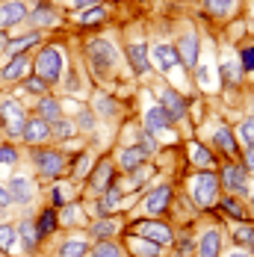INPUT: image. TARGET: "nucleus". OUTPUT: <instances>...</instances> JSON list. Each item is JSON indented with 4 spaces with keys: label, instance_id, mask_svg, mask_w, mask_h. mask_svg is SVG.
<instances>
[{
    "label": "nucleus",
    "instance_id": "f257e3e1",
    "mask_svg": "<svg viewBox=\"0 0 254 257\" xmlns=\"http://www.w3.org/2000/svg\"><path fill=\"white\" fill-rule=\"evenodd\" d=\"M33 71H36V77L45 80V83H56L62 77V53L56 48H42L39 56H36V62H33Z\"/></svg>",
    "mask_w": 254,
    "mask_h": 257
},
{
    "label": "nucleus",
    "instance_id": "f03ea898",
    "mask_svg": "<svg viewBox=\"0 0 254 257\" xmlns=\"http://www.w3.org/2000/svg\"><path fill=\"white\" fill-rule=\"evenodd\" d=\"M86 53H89V62H92L95 71H109V68L115 65V48H112L109 42H103V39L89 42V45H86Z\"/></svg>",
    "mask_w": 254,
    "mask_h": 257
},
{
    "label": "nucleus",
    "instance_id": "7ed1b4c3",
    "mask_svg": "<svg viewBox=\"0 0 254 257\" xmlns=\"http://www.w3.org/2000/svg\"><path fill=\"white\" fill-rule=\"evenodd\" d=\"M216 189H219V178L213 172H201L192 180V195H195V201L201 207H210L216 201Z\"/></svg>",
    "mask_w": 254,
    "mask_h": 257
},
{
    "label": "nucleus",
    "instance_id": "20e7f679",
    "mask_svg": "<svg viewBox=\"0 0 254 257\" xmlns=\"http://www.w3.org/2000/svg\"><path fill=\"white\" fill-rule=\"evenodd\" d=\"M0 112H3V127H6V133H9V136H21V133H24L27 115H24V109H21V103L9 98V101H3Z\"/></svg>",
    "mask_w": 254,
    "mask_h": 257
},
{
    "label": "nucleus",
    "instance_id": "39448f33",
    "mask_svg": "<svg viewBox=\"0 0 254 257\" xmlns=\"http://www.w3.org/2000/svg\"><path fill=\"white\" fill-rule=\"evenodd\" d=\"M133 236H142V239L157 242V245H169V242L175 239L172 228H169V225H163V222H139Z\"/></svg>",
    "mask_w": 254,
    "mask_h": 257
},
{
    "label": "nucleus",
    "instance_id": "423d86ee",
    "mask_svg": "<svg viewBox=\"0 0 254 257\" xmlns=\"http://www.w3.org/2000/svg\"><path fill=\"white\" fill-rule=\"evenodd\" d=\"M225 189H230V192H248V180H245V169L242 166H236V163H230V166H225L222 169V180H219Z\"/></svg>",
    "mask_w": 254,
    "mask_h": 257
},
{
    "label": "nucleus",
    "instance_id": "0eeeda50",
    "mask_svg": "<svg viewBox=\"0 0 254 257\" xmlns=\"http://www.w3.org/2000/svg\"><path fill=\"white\" fill-rule=\"evenodd\" d=\"M112 175H115V169H112V163L109 160H101L98 166H95V172H92V178H89V186H92V192H106L109 186H112Z\"/></svg>",
    "mask_w": 254,
    "mask_h": 257
},
{
    "label": "nucleus",
    "instance_id": "6e6552de",
    "mask_svg": "<svg viewBox=\"0 0 254 257\" xmlns=\"http://www.w3.org/2000/svg\"><path fill=\"white\" fill-rule=\"evenodd\" d=\"M160 101H163V109H166L169 121H180V118L186 115V101L180 98L178 92H172V89H163V92H160Z\"/></svg>",
    "mask_w": 254,
    "mask_h": 257
},
{
    "label": "nucleus",
    "instance_id": "1a4fd4ad",
    "mask_svg": "<svg viewBox=\"0 0 254 257\" xmlns=\"http://www.w3.org/2000/svg\"><path fill=\"white\" fill-rule=\"evenodd\" d=\"M62 160L65 157L59 151H36V163H39V172L48 175V178H56L62 172Z\"/></svg>",
    "mask_w": 254,
    "mask_h": 257
},
{
    "label": "nucleus",
    "instance_id": "9d476101",
    "mask_svg": "<svg viewBox=\"0 0 254 257\" xmlns=\"http://www.w3.org/2000/svg\"><path fill=\"white\" fill-rule=\"evenodd\" d=\"M169 201H172V186H157L151 195L145 198V210L148 213H166Z\"/></svg>",
    "mask_w": 254,
    "mask_h": 257
},
{
    "label": "nucleus",
    "instance_id": "9b49d317",
    "mask_svg": "<svg viewBox=\"0 0 254 257\" xmlns=\"http://www.w3.org/2000/svg\"><path fill=\"white\" fill-rule=\"evenodd\" d=\"M27 15L24 3H18V0H12V3H3L0 6V27H15L21 24Z\"/></svg>",
    "mask_w": 254,
    "mask_h": 257
},
{
    "label": "nucleus",
    "instance_id": "f8f14e48",
    "mask_svg": "<svg viewBox=\"0 0 254 257\" xmlns=\"http://www.w3.org/2000/svg\"><path fill=\"white\" fill-rule=\"evenodd\" d=\"M9 198L15 201V204H27V201H33V183L27 178H12L9 180Z\"/></svg>",
    "mask_w": 254,
    "mask_h": 257
},
{
    "label": "nucleus",
    "instance_id": "ddd939ff",
    "mask_svg": "<svg viewBox=\"0 0 254 257\" xmlns=\"http://www.w3.org/2000/svg\"><path fill=\"white\" fill-rule=\"evenodd\" d=\"M51 136V124L45 121V118H30L27 121V127H24V133H21V139H27V142H42V139H48Z\"/></svg>",
    "mask_w": 254,
    "mask_h": 257
},
{
    "label": "nucleus",
    "instance_id": "4468645a",
    "mask_svg": "<svg viewBox=\"0 0 254 257\" xmlns=\"http://www.w3.org/2000/svg\"><path fill=\"white\" fill-rule=\"evenodd\" d=\"M219 248H222V233H219V228H210V231L201 236L198 257H219Z\"/></svg>",
    "mask_w": 254,
    "mask_h": 257
},
{
    "label": "nucleus",
    "instance_id": "2eb2a0df",
    "mask_svg": "<svg viewBox=\"0 0 254 257\" xmlns=\"http://www.w3.org/2000/svg\"><path fill=\"white\" fill-rule=\"evenodd\" d=\"M178 56L183 65H195V59H198V36H183L178 45Z\"/></svg>",
    "mask_w": 254,
    "mask_h": 257
},
{
    "label": "nucleus",
    "instance_id": "dca6fc26",
    "mask_svg": "<svg viewBox=\"0 0 254 257\" xmlns=\"http://www.w3.org/2000/svg\"><path fill=\"white\" fill-rule=\"evenodd\" d=\"M127 59H130V65H133L136 74H145L148 71V48L142 42H136V45L127 48Z\"/></svg>",
    "mask_w": 254,
    "mask_h": 257
},
{
    "label": "nucleus",
    "instance_id": "f3484780",
    "mask_svg": "<svg viewBox=\"0 0 254 257\" xmlns=\"http://www.w3.org/2000/svg\"><path fill=\"white\" fill-rule=\"evenodd\" d=\"M33 68V62L27 59V53H18L12 56V62L3 68V80H18V77H27V71Z\"/></svg>",
    "mask_w": 254,
    "mask_h": 257
},
{
    "label": "nucleus",
    "instance_id": "a211bd4d",
    "mask_svg": "<svg viewBox=\"0 0 254 257\" xmlns=\"http://www.w3.org/2000/svg\"><path fill=\"white\" fill-rule=\"evenodd\" d=\"M154 56H157V62H160V68H175L180 62V56H178V48L175 45H157L154 48Z\"/></svg>",
    "mask_w": 254,
    "mask_h": 257
},
{
    "label": "nucleus",
    "instance_id": "6ab92c4d",
    "mask_svg": "<svg viewBox=\"0 0 254 257\" xmlns=\"http://www.w3.org/2000/svg\"><path fill=\"white\" fill-rule=\"evenodd\" d=\"M39 118H45L48 124L56 121V118H62V106L56 98H48V95H42V101H39Z\"/></svg>",
    "mask_w": 254,
    "mask_h": 257
},
{
    "label": "nucleus",
    "instance_id": "aec40b11",
    "mask_svg": "<svg viewBox=\"0 0 254 257\" xmlns=\"http://www.w3.org/2000/svg\"><path fill=\"white\" fill-rule=\"evenodd\" d=\"M145 157L148 154H145L139 145H136V148H124V151H121V169H124V172H133V169L145 166Z\"/></svg>",
    "mask_w": 254,
    "mask_h": 257
},
{
    "label": "nucleus",
    "instance_id": "412c9836",
    "mask_svg": "<svg viewBox=\"0 0 254 257\" xmlns=\"http://www.w3.org/2000/svg\"><path fill=\"white\" fill-rule=\"evenodd\" d=\"M145 127H148V133L169 127V115H166L163 106H151V109H148V115H145Z\"/></svg>",
    "mask_w": 254,
    "mask_h": 257
},
{
    "label": "nucleus",
    "instance_id": "4be33fe9",
    "mask_svg": "<svg viewBox=\"0 0 254 257\" xmlns=\"http://www.w3.org/2000/svg\"><path fill=\"white\" fill-rule=\"evenodd\" d=\"M18 233H21V242H24L27 251H36V248H39V233H36V225H33L30 219H24V222H21Z\"/></svg>",
    "mask_w": 254,
    "mask_h": 257
},
{
    "label": "nucleus",
    "instance_id": "5701e85b",
    "mask_svg": "<svg viewBox=\"0 0 254 257\" xmlns=\"http://www.w3.org/2000/svg\"><path fill=\"white\" fill-rule=\"evenodd\" d=\"M53 228H56V210H53V207H48V210L42 213V219L36 222V233H39V239H42V236H48Z\"/></svg>",
    "mask_w": 254,
    "mask_h": 257
},
{
    "label": "nucleus",
    "instance_id": "b1692460",
    "mask_svg": "<svg viewBox=\"0 0 254 257\" xmlns=\"http://www.w3.org/2000/svg\"><path fill=\"white\" fill-rule=\"evenodd\" d=\"M130 245H133V254L136 257H157V248H160L157 242H148V239H142V236H133Z\"/></svg>",
    "mask_w": 254,
    "mask_h": 257
},
{
    "label": "nucleus",
    "instance_id": "393cba45",
    "mask_svg": "<svg viewBox=\"0 0 254 257\" xmlns=\"http://www.w3.org/2000/svg\"><path fill=\"white\" fill-rule=\"evenodd\" d=\"M213 139H216V145H219L222 151H228V154H233V151H236V142H233V133H230L228 127H219V130H216V136H213Z\"/></svg>",
    "mask_w": 254,
    "mask_h": 257
},
{
    "label": "nucleus",
    "instance_id": "a878e982",
    "mask_svg": "<svg viewBox=\"0 0 254 257\" xmlns=\"http://www.w3.org/2000/svg\"><path fill=\"white\" fill-rule=\"evenodd\" d=\"M172 242H175V251H178V257H192V248H195L192 233H180L178 239H172Z\"/></svg>",
    "mask_w": 254,
    "mask_h": 257
},
{
    "label": "nucleus",
    "instance_id": "bb28decb",
    "mask_svg": "<svg viewBox=\"0 0 254 257\" xmlns=\"http://www.w3.org/2000/svg\"><path fill=\"white\" fill-rule=\"evenodd\" d=\"M86 251H89V245L86 242H80V239H71V242H65L62 248H59V257H86Z\"/></svg>",
    "mask_w": 254,
    "mask_h": 257
},
{
    "label": "nucleus",
    "instance_id": "cd10ccee",
    "mask_svg": "<svg viewBox=\"0 0 254 257\" xmlns=\"http://www.w3.org/2000/svg\"><path fill=\"white\" fill-rule=\"evenodd\" d=\"M92 233H95L98 239H109V236L115 233V222H112V219H98V222L92 225Z\"/></svg>",
    "mask_w": 254,
    "mask_h": 257
},
{
    "label": "nucleus",
    "instance_id": "c85d7f7f",
    "mask_svg": "<svg viewBox=\"0 0 254 257\" xmlns=\"http://www.w3.org/2000/svg\"><path fill=\"white\" fill-rule=\"evenodd\" d=\"M39 42V33H30V36H24V39H18V42H9V48L6 51L12 53V56H18V53H24V48H30V45H36Z\"/></svg>",
    "mask_w": 254,
    "mask_h": 257
},
{
    "label": "nucleus",
    "instance_id": "c756f323",
    "mask_svg": "<svg viewBox=\"0 0 254 257\" xmlns=\"http://www.w3.org/2000/svg\"><path fill=\"white\" fill-rule=\"evenodd\" d=\"M95 257H121V251H118V245L115 242H109V239H101L98 245H95V251H92Z\"/></svg>",
    "mask_w": 254,
    "mask_h": 257
},
{
    "label": "nucleus",
    "instance_id": "7c9ffc66",
    "mask_svg": "<svg viewBox=\"0 0 254 257\" xmlns=\"http://www.w3.org/2000/svg\"><path fill=\"white\" fill-rule=\"evenodd\" d=\"M189 154H192V160H195L198 166H210V163H213V154H210L207 148H201L198 142H192V145H189Z\"/></svg>",
    "mask_w": 254,
    "mask_h": 257
},
{
    "label": "nucleus",
    "instance_id": "2f4dec72",
    "mask_svg": "<svg viewBox=\"0 0 254 257\" xmlns=\"http://www.w3.org/2000/svg\"><path fill=\"white\" fill-rule=\"evenodd\" d=\"M71 130H74V124H68L65 118H56V121H51V136L65 139V136H71Z\"/></svg>",
    "mask_w": 254,
    "mask_h": 257
},
{
    "label": "nucleus",
    "instance_id": "473e14b6",
    "mask_svg": "<svg viewBox=\"0 0 254 257\" xmlns=\"http://www.w3.org/2000/svg\"><path fill=\"white\" fill-rule=\"evenodd\" d=\"M24 89H27V92H33V95H39V98H42V95L48 92V83H45V80H39L36 74H33V77H27V80H24Z\"/></svg>",
    "mask_w": 254,
    "mask_h": 257
},
{
    "label": "nucleus",
    "instance_id": "72a5a7b5",
    "mask_svg": "<svg viewBox=\"0 0 254 257\" xmlns=\"http://www.w3.org/2000/svg\"><path fill=\"white\" fill-rule=\"evenodd\" d=\"M251 236H254L251 225H239V228L233 231V242H236V245H248V242H251Z\"/></svg>",
    "mask_w": 254,
    "mask_h": 257
},
{
    "label": "nucleus",
    "instance_id": "f704fd0d",
    "mask_svg": "<svg viewBox=\"0 0 254 257\" xmlns=\"http://www.w3.org/2000/svg\"><path fill=\"white\" fill-rule=\"evenodd\" d=\"M103 18H106V12H103L101 6H95V9H89V12L83 15V24H86V27H95V24H103Z\"/></svg>",
    "mask_w": 254,
    "mask_h": 257
},
{
    "label": "nucleus",
    "instance_id": "c9c22d12",
    "mask_svg": "<svg viewBox=\"0 0 254 257\" xmlns=\"http://www.w3.org/2000/svg\"><path fill=\"white\" fill-rule=\"evenodd\" d=\"M204 3H207V9L216 12V15H228L230 6H233V0H204Z\"/></svg>",
    "mask_w": 254,
    "mask_h": 257
},
{
    "label": "nucleus",
    "instance_id": "e433bc0d",
    "mask_svg": "<svg viewBox=\"0 0 254 257\" xmlns=\"http://www.w3.org/2000/svg\"><path fill=\"white\" fill-rule=\"evenodd\" d=\"M12 242H15V231L9 225H0V251H9Z\"/></svg>",
    "mask_w": 254,
    "mask_h": 257
},
{
    "label": "nucleus",
    "instance_id": "4c0bfd02",
    "mask_svg": "<svg viewBox=\"0 0 254 257\" xmlns=\"http://www.w3.org/2000/svg\"><path fill=\"white\" fill-rule=\"evenodd\" d=\"M222 210H225V213H228V216H233V219H239V222H242V219H245V213H242V207L236 204V201H233V198H225V201H222Z\"/></svg>",
    "mask_w": 254,
    "mask_h": 257
},
{
    "label": "nucleus",
    "instance_id": "58836bf2",
    "mask_svg": "<svg viewBox=\"0 0 254 257\" xmlns=\"http://www.w3.org/2000/svg\"><path fill=\"white\" fill-rule=\"evenodd\" d=\"M33 21H36V24H53V21H56V15H53L51 9H45V6H42V9H36V12H33Z\"/></svg>",
    "mask_w": 254,
    "mask_h": 257
},
{
    "label": "nucleus",
    "instance_id": "ea45409f",
    "mask_svg": "<svg viewBox=\"0 0 254 257\" xmlns=\"http://www.w3.org/2000/svg\"><path fill=\"white\" fill-rule=\"evenodd\" d=\"M15 160H18V151H15L12 145H0V163H3V166H12Z\"/></svg>",
    "mask_w": 254,
    "mask_h": 257
},
{
    "label": "nucleus",
    "instance_id": "a19ab883",
    "mask_svg": "<svg viewBox=\"0 0 254 257\" xmlns=\"http://www.w3.org/2000/svg\"><path fill=\"white\" fill-rule=\"evenodd\" d=\"M239 136H242V139H245L248 145H254V115L242 121V127H239Z\"/></svg>",
    "mask_w": 254,
    "mask_h": 257
},
{
    "label": "nucleus",
    "instance_id": "79ce46f5",
    "mask_svg": "<svg viewBox=\"0 0 254 257\" xmlns=\"http://www.w3.org/2000/svg\"><path fill=\"white\" fill-rule=\"evenodd\" d=\"M139 148H142L145 154H154V151H157V142H154V133H142V136H139Z\"/></svg>",
    "mask_w": 254,
    "mask_h": 257
},
{
    "label": "nucleus",
    "instance_id": "37998d69",
    "mask_svg": "<svg viewBox=\"0 0 254 257\" xmlns=\"http://www.w3.org/2000/svg\"><path fill=\"white\" fill-rule=\"evenodd\" d=\"M98 112H101V115H112V112H115V101H109V98H98Z\"/></svg>",
    "mask_w": 254,
    "mask_h": 257
},
{
    "label": "nucleus",
    "instance_id": "c03bdc74",
    "mask_svg": "<svg viewBox=\"0 0 254 257\" xmlns=\"http://www.w3.org/2000/svg\"><path fill=\"white\" fill-rule=\"evenodd\" d=\"M239 59H242V68L245 71H254V48H245V51L239 53Z\"/></svg>",
    "mask_w": 254,
    "mask_h": 257
},
{
    "label": "nucleus",
    "instance_id": "a18cd8bd",
    "mask_svg": "<svg viewBox=\"0 0 254 257\" xmlns=\"http://www.w3.org/2000/svg\"><path fill=\"white\" fill-rule=\"evenodd\" d=\"M80 127H83V130H92V127H95V118H92V112H80Z\"/></svg>",
    "mask_w": 254,
    "mask_h": 257
},
{
    "label": "nucleus",
    "instance_id": "49530a36",
    "mask_svg": "<svg viewBox=\"0 0 254 257\" xmlns=\"http://www.w3.org/2000/svg\"><path fill=\"white\" fill-rule=\"evenodd\" d=\"M245 172H254V145H248V151H245V166H242Z\"/></svg>",
    "mask_w": 254,
    "mask_h": 257
},
{
    "label": "nucleus",
    "instance_id": "de8ad7c7",
    "mask_svg": "<svg viewBox=\"0 0 254 257\" xmlns=\"http://www.w3.org/2000/svg\"><path fill=\"white\" fill-rule=\"evenodd\" d=\"M9 201H12V198H9V189H6V186H0V207H6Z\"/></svg>",
    "mask_w": 254,
    "mask_h": 257
},
{
    "label": "nucleus",
    "instance_id": "09e8293b",
    "mask_svg": "<svg viewBox=\"0 0 254 257\" xmlns=\"http://www.w3.org/2000/svg\"><path fill=\"white\" fill-rule=\"evenodd\" d=\"M68 89H71V92H74V89H77V74H74V71L68 74Z\"/></svg>",
    "mask_w": 254,
    "mask_h": 257
},
{
    "label": "nucleus",
    "instance_id": "8fccbe9b",
    "mask_svg": "<svg viewBox=\"0 0 254 257\" xmlns=\"http://www.w3.org/2000/svg\"><path fill=\"white\" fill-rule=\"evenodd\" d=\"M74 6H98V0H74Z\"/></svg>",
    "mask_w": 254,
    "mask_h": 257
},
{
    "label": "nucleus",
    "instance_id": "3c124183",
    "mask_svg": "<svg viewBox=\"0 0 254 257\" xmlns=\"http://www.w3.org/2000/svg\"><path fill=\"white\" fill-rule=\"evenodd\" d=\"M9 48V39H6V33H0V51H6Z\"/></svg>",
    "mask_w": 254,
    "mask_h": 257
},
{
    "label": "nucleus",
    "instance_id": "603ef678",
    "mask_svg": "<svg viewBox=\"0 0 254 257\" xmlns=\"http://www.w3.org/2000/svg\"><path fill=\"white\" fill-rule=\"evenodd\" d=\"M230 257H248V254H242V251H236V254H230Z\"/></svg>",
    "mask_w": 254,
    "mask_h": 257
},
{
    "label": "nucleus",
    "instance_id": "864d4df0",
    "mask_svg": "<svg viewBox=\"0 0 254 257\" xmlns=\"http://www.w3.org/2000/svg\"><path fill=\"white\" fill-rule=\"evenodd\" d=\"M248 248H251V251H254V236H251V242H248Z\"/></svg>",
    "mask_w": 254,
    "mask_h": 257
},
{
    "label": "nucleus",
    "instance_id": "5fc2aeb1",
    "mask_svg": "<svg viewBox=\"0 0 254 257\" xmlns=\"http://www.w3.org/2000/svg\"><path fill=\"white\" fill-rule=\"evenodd\" d=\"M0 130H3V112H0Z\"/></svg>",
    "mask_w": 254,
    "mask_h": 257
}]
</instances>
